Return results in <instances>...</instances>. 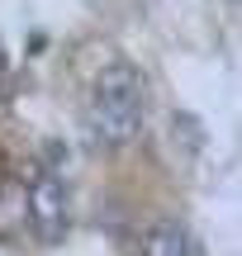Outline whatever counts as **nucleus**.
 Returning a JSON list of instances; mask_svg holds the SVG:
<instances>
[{
	"instance_id": "f257e3e1",
	"label": "nucleus",
	"mask_w": 242,
	"mask_h": 256,
	"mask_svg": "<svg viewBox=\"0 0 242 256\" xmlns=\"http://www.w3.org/2000/svg\"><path fill=\"white\" fill-rule=\"evenodd\" d=\"M86 128L100 147H128L142 128V76L128 62H114L95 76L90 104H86Z\"/></svg>"
},
{
	"instance_id": "f03ea898",
	"label": "nucleus",
	"mask_w": 242,
	"mask_h": 256,
	"mask_svg": "<svg viewBox=\"0 0 242 256\" xmlns=\"http://www.w3.org/2000/svg\"><path fill=\"white\" fill-rule=\"evenodd\" d=\"M24 218L38 232V242H62L72 228V200H66V185L57 176H34L24 194Z\"/></svg>"
},
{
	"instance_id": "7ed1b4c3",
	"label": "nucleus",
	"mask_w": 242,
	"mask_h": 256,
	"mask_svg": "<svg viewBox=\"0 0 242 256\" xmlns=\"http://www.w3.org/2000/svg\"><path fill=\"white\" fill-rule=\"evenodd\" d=\"M142 256H200V247L180 223H152L142 232Z\"/></svg>"
}]
</instances>
